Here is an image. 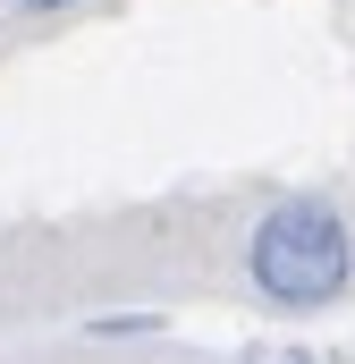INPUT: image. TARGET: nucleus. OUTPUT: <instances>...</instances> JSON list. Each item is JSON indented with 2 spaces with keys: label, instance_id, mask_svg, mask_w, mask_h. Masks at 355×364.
<instances>
[{
  "label": "nucleus",
  "instance_id": "3",
  "mask_svg": "<svg viewBox=\"0 0 355 364\" xmlns=\"http://www.w3.org/2000/svg\"><path fill=\"white\" fill-rule=\"evenodd\" d=\"M17 17H68V9H85V0H9Z\"/></svg>",
  "mask_w": 355,
  "mask_h": 364
},
{
  "label": "nucleus",
  "instance_id": "2",
  "mask_svg": "<svg viewBox=\"0 0 355 364\" xmlns=\"http://www.w3.org/2000/svg\"><path fill=\"white\" fill-rule=\"evenodd\" d=\"M237 364H313V356H305V348H246Z\"/></svg>",
  "mask_w": 355,
  "mask_h": 364
},
{
  "label": "nucleus",
  "instance_id": "1",
  "mask_svg": "<svg viewBox=\"0 0 355 364\" xmlns=\"http://www.w3.org/2000/svg\"><path fill=\"white\" fill-rule=\"evenodd\" d=\"M246 288L271 314H330L355 288V229L330 195H279L246 237Z\"/></svg>",
  "mask_w": 355,
  "mask_h": 364
}]
</instances>
